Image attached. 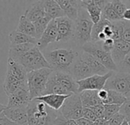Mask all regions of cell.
I'll list each match as a JSON object with an SVG mask.
<instances>
[{"mask_svg":"<svg viewBox=\"0 0 130 125\" xmlns=\"http://www.w3.org/2000/svg\"><path fill=\"white\" fill-rule=\"evenodd\" d=\"M27 75V71L21 64L8 58L7 71L3 83V89L8 97L21 88L28 87Z\"/></svg>","mask_w":130,"mask_h":125,"instance_id":"6da1fadb","label":"cell"},{"mask_svg":"<svg viewBox=\"0 0 130 125\" xmlns=\"http://www.w3.org/2000/svg\"><path fill=\"white\" fill-rule=\"evenodd\" d=\"M44 56L53 70L69 73L79 54L73 49L59 48L47 53Z\"/></svg>","mask_w":130,"mask_h":125,"instance_id":"7a4b0ae2","label":"cell"},{"mask_svg":"<svg viewBox=\"0 0 130 125\" xmlns=\"http://www.w3.org/2000/svg\"><path fill=\"white\" fill-rule=\"evenodd\" d=\"M27 111L28 125H54L57 116L56 111L37 99L31 101L27 107Z\"/></svg>","mask_w":130,"mask_h":125,"instance_id":"3957f363","label":"cell"},{"mask_svg":"<svg viewBox=\"0 0 130 125\" xmlns=\"http://www.w3.org/2000/svg\"><path fill=\"white\" fill-rule=\"evenodd\" d=\"M14 61L21 64L25 69L27 73L45 68L52 69L44 55L37 45Z\"/></svg>","mask_w":130,"mask_h":125,"instance_id":"277c9868","label":"cell"},{"mask_svg":"<svg viewBox=\"0 0 130 125\" xmlns=\"http://www.w3.org/2000/svg\"><path fill=\"white\" fill-rule=\"evenodd\" d=\"M53 72L52 69L45 68L28 73V86L31 101L44 95L47 81Z\"/></svg>","mask_w":130,"mask_h":125,"instance_id":"5b68a950","label":"cell"},{"mask_svg":"<svg viewBox=\"0 0 130 125\" xmlns=\"http://www.w3.org/2000/svg\"><path fill=\"white\" fill-rule=\"evenodd\" d=\"M86 14H87V12L80 7L78 18L75 22L74 37L76 42L78 44L82 45V47L84 44L91 42L92 30L94 25L90 17H87Z\"/></svg>","mask_w":130,"mask_h":125,"instance_id":"8992f818","label":"cell"},{"mask_svg":"<svg viewBox=\"0 0 130 125\" xmlns=\"http://www.w3.org/2000/svg\"><path fill=\"white\" fill-rule=\"evenodd\" d=\"M82 48L84 50V52H86L92 55L93 57L98 59L109 71H118V67L115 64V62L113 61L111 53H107L103 49L102 42H90L84 44L82 47Z\"/></svg>","mask_w":130,"mask_h":125,"instance_id":"52a82bcc","label":"cell"},{"mask_svg":"<svg viewBox=\"0 0 130 125\" xmlns=\"http://www.w3.org/2000/svg\"><path fill=\"white\" fill-rule=\"evenodd\" d=\"M104 89L116 91L126 98H130V74L113 72L112 76L107 80Z\"/></svg>","mask_w":130,"mask_h":125,"instance_id":"ba28073f","label":"cell"},{"mask_svg":"<svg viewBox=\"0 0 130 125\" xmlns=\"http://www.w3.org/2000/svg\"><path fill=\"white\" fill-rule=\"evenodd\" d=\"M84 106L79 94H73L65 100L59 110L61 114L68 120H78L83 117Z\"/></svg>","mask_w":130,"mask_h":125,"instance_id":"9c48e42d","label":"cell"},{"mask_svg":"<svg viewBox=\"0 0 130 125\" xmlns=\"http://www.w3.org/2000/svg\"><path fill=\"white\" fill-rule=\"evenodd\" d=\"M113 72L109 71L108 73L103 76L93 75L87 79L77 81L78 85V93H80L86 90H95L100 91L105 88L107 80L112 76Z\"/></svg>","mask_w":130,"mask_h":125,"instance_id":"30bf717a","label":"cell"},{"mask_svg":"<svg viewBox=\"0 0 130 125\" xmlns=\"http://www.w3.org/2000/svg\"><path fill=\"white\" fill-rule=\"evenodd\" d=\"M57 27V41L68 42L74 37L75 24L74 22L64 16L55 20Z\"/></svg>","mask_w":130,"mask_h":125,"instance_id":"8fae6325","label":"cell"},{"mask_svg":"<svg viewBox=\"0 0 130 125\" xmlns=\"http://www.w3.org/2000/svg\"><path fill=\"white\" fill-rule=\"evenodd\" d=\"M108 1H96V0H83L80 1V6L84 9L93 24H97L101 20L102 11Z\"/></svg>","mask_w":130,"mask_h":125,"instance_id":"7c38bea8","label":"cell"},{"mask_svg":"<svg viewBox=\"0 0 130 125\" xmlns=\"http://www.w3.org/2000/svg\"><path fill=\"white\" fill-rule=\"evenodd\" d=\"M8 98L7 108H25L28 107L31 101L28 87H23L18 89Z\"/></svg>","mask_w":130,"mask_h":125,"instance_id":"4fadbf2b","label":"cell"},{"mask_svg":"<svg viewBox=\"0 0 130 125\" xmlns=\"http://www.w3.org/2000/svg\"><path fill=\"white\" fill-rule=\"evenodd\" d=\"M54 75L58 83L70 94H79L77 81L68 73L54 71Z\"/></svg>","mask_w":130,"mask_h":125,"instance_id":"5bb4252c","label":"cell"},{"mask_svg":"<svg viewBox=\"0 0 130 125\" xmlns=\"http://www.w3.org/2000/svg\"><path fill=\"white\" fill-rule=\"evenodd\" d=\"M57 27L55 20H52L46 30L41 35V38L38 40L37 46L38 48L42 50H44L50 44L57 41Z\"/></svg>","mask_w":130,"mask_h":125,"instance_id":"9a60e30c","label":"cell"},{"mask_svg":"<svg viewBox=\"0 0 130 125\" xmlns=\"http://www.w3.org/2000/svg\"><path fill=\"white\" fill-rule=\"evenodd\" d=\"M69 73L72 76V77L76 81L82 80L93 76V73L90 70V68L80 58V56H79L77 59L74 65L72 66Z\"/></svg>","mask_w":130,"mask_h":125,"instance_id":"2e32d148","label":"cell"},{"mask_svg":"<svg viewBox=\"0 0 130 125\" xmlns=\"http://www.w3.org/2000/svg\"><path fill=\"white\" fill-rule=\"evenodd\" d=\"M7 107V106H6ZM4 114L19 125H28V111L25 108H6Z\"/></svg>","mask_w":130,"mask_h":125,"instance_id":"e0dca14e","label":"cell"},{"mask_svg":"<svg viewBox=\"0 0 130 125\" xmlns=\"http://www.w3.org/2000/svg\"><path fill=\"white\" fill-rule=\"evenodd\" d=\"M61 9L63 11L65 16L76 22L79 16L80 11V1H71V0H57Z\"/></svg>","mask_w":130,"mask_h":125,"instance_id":"ac0fdd59","label":"cell"},{"mask_svg":"<svg viewBox=\"0 0 130 125\" xmlns=\"http://www.w3.org/2000/svg\"><path fill=\"white\" fill-rule=\"evenodd\" d=\"M130 52V43L124 40H120L118 41H115L114 48L111 52L112 57L113 61L118 67L125 56Z\"/></svg>","mask_w":130,"mask_h":125,"instance_id":"d6986e66","label":"cell"},{"mask_svg":"<svg viewBox=\"0 0 130 125\" xmlns=\"http://www.w3.org/2000/svg\"><path fill=\"white\" fill-rule=\"evenodd\" d=\"M70 95H56V94H51V95H45L41 97H38L37 99L46 104L50 108L58 111L61 107L63 106L65 100H66Z\"/></svg>","mask_w":130,"mask_h":125,"instance_id":"ffe728a7","label":"cell"},{"mask_svg":"<svg viewBox=\"0 0 130 125\" xmlns=\"http://www.w3.org/2000/svg\"><path fill=\"white\" fill-rule=\"evenodd\" d=\"M80 58L86 62L87 64V66L90 68V70H92L93 75H100V76H103L106 75V73H108L109 71L101 64V62L96 59L95 57H93L92 55L84 52L81 56Z\"/></svg>","mask_w":130,"mask_h":125,"instance_id":"44dd1931","label":"cell"},{"mask_svg":"<svg viewBox=\"0 0 130 125\" xmlns=\"http://www.w3.org/2000/svg\"><path fill=\"white\" fill-rule=\"evenodd\" d=\"M24 15L33 23L45 17L46 12H45L44 1H38L33 3L25 11Z\"/></svg>","mask_w":130,"mask_h":125,"instance_id":"7402d4cb","label":"cell"},{"mask_svg":"<svg viewBox=\"0 0 130 125\" xmlns=\"http://www.w3.org/2000/svg\"><path fill=\"white\" fill-rule=\"evenodd\" d=\"M83 106L86 108H92L96 105H103L98 96V91L86 90L79 93Z\"/></svg>","mask_w":130,"mask_h":125,"instance_id":"603a6c76","label":"cell"},{"mask_svg":"<svg viewBox=\"0 0 130 125\" xmlns=\"http://www.w3.org/2000/svg\"><path fill=\"white\" fill-rule=\"evenodd\" d=\"M9 40L12 46L24 44H33L37 45L38 44V40L35 37L19 32L16 30L12 31L9 34Z\"/></svg>","mask_w":130,"mask_h":125,"instance_id":"cb8c5ba5","label":"cell"},{"mask_svg":"<svg viewBox=\"0 0 130 125\" xmlns=\"http://www.w3.org/2000/svg\"><path fill=\"white\" fill-rule=\"evenodd\" d=\"M51 94H56V95H71V94H70L67 90H65L57 81V79H55V76L54 75V72L52 73V74L51 75L47 86H46V89L45 91L44 92L43 95H51Z\"/></svg>","mask_w":130,"mask_h":125,"instance_id":"d4e9b609","label":"cell"},{"mask_svg":"<svg viewBox=\"0 0 130 125\" xmlns=\"http://www.w3.org/2000/svg\"><path fill=\"white\" fill-rule=\"evenodd\" d=\"M44 5L46 15L51 18L52 20H56L59 18L65 16L63 11L61 9L57 1H54V0L44 1Z\"/></svg>","mask_w":130,"mask_h":125,"instance_id":"484cf974","label":"cell"},{"mask_svg":"<svg viewBox=\"0 0 130 125\" xmlns=\"http://www.w3.org/2000/svg\"><path fill=\"white\" fill-rule=\"evenodd\" d=\"M16 31L36 38V32H35L34 23L31 22L30 20H28L24 15L20 17Z\"/></svg>","mask_w":130,"mask_h":125,"instance_id":"4316f807","label":"cell"},{"mask_svg":"<svg viewBox=\"0 0 130 125\" xmlns=\"http://www.w3.org/2000/svg\"><path fill=\"white\" fill-rule=\"evenodd\" d=\"M36 45L33 44H19V45H13L10 46L9 50V58L15 60L25 53L29 51Z\"/></svg>","mask_w":130,"mask_h":125,"instance_id":"83f0119b","label":"cell"},{"mask_svg":"<svg viewBox=\"0 0 130 125\" xmlns=\"http://www.w3.org/2000/svg\"><path fill=\"white\" fill-rule=\"evenodd\" d=\"M108 90V89H107ZM124 95L122 94L113 91V90H108V96L107 98L103 102V105H117L122 106L127 100Z\"/></svg>","mask_w":130,"mask_h":125,"instance_id":"f1b7e54d","label":"cell"},{"mask_svg":"<svg viewBox=\"0 0 130 125\" xmlns=\"http://www.w3.org/2000/svg\"><path fill=\"white\" fill-rule=\"evenodd\" d=\"M101 18L106 19L110 22H119V21L122 20L118 15V14L116 12L114 9L112 8V5L110 3V1H108V3H106V5L103 8V9L102 11Z\"/></svg>","mask_w":130,"mask_h":125,"instance_id":"f546056e","label":"cell"},{"mask_svg":"<svg viewBox=\"0 0 130 125\" xmlns=\"http://www.w3.org/2000/svg\"><path fill=\"white\" fill-rule=\"evenodd\" d=\"M51 21H52V19L46 15L45 17H44V18L38 20L37 22H34L35 32H36V38L38 40L41 38V35L43 34V33L44 32V31L46 30L47 27L48 26L49 23Z\"/></svg>","mask_w":130,"mask_h":125,"instance_id":"4dcf8cb0","label":"cell"},{"mask_svg":"<svg viewBox=\"0 0 130 125\" xmlns=\"http://www.w3.org/2000/svg\"><path fill=\"white\" fill-rule=\"evenodd\" d=\"M111 22L101 18V20L97 23V24H94L93 27V30H92V40L91 42L93 43H97L98 42V36L100 33H102L105 28V27L110 24Z\"/></svg>","mask_w":130,"mask_h":125,"instance_id":"1f68e13d","label":"cell"},{"mask_svg":"<svg viewBox=\"0 0 130 125\" xmlns=\"http://www.w3.org/2000/svg\"><path fill=\"white\" fill-rule=\"evenodd\" d=\"M113 28V37L112 39L115 41H118L122 39L123 31H124V20L112 22Z\"/></svg>","mask_w":130,"mask_h":125,"instance_id":"d6a6232c","label":"cell"},{"mask_svg":"<svg viewBox=\"0 0 130 125\" xmlns=\"http://www.w3.org/2000/svg\"><path fill=\"white\" fill-rule=\"evenodd\" d=\"M120 108L121 106L117 105H104V108H105L104 119L108 120L112 116L119 113Z\"/></svg>","mask_w":130,"mask_h":125,"instance_id":"836d02e7","label":"cell"},{"mask_svg":"<svg viewBox=\"0 0 130 125\" xmlns=\"http://www.w3.org/2000/svg\"><path fill=\"white\" fill-rule=\"evenodd\" d=\"M54 125H78V123L75 120L66 119L58 111V112H57L56 118L54 121Z\"/></svg>","mask_w":130,"mask_h":125,"instance_id":"e575fe53","label":"cell"},{"mask_svg":"<svg viewBox=\"0 0 130 125\" xmlns=\"http://www.w3.org/2000/svg\"><path fill=\"white\" fill-rule=\"evenodd\" d=\"M110 3H111L112 8L114 9V10L116 11V12L118 14V15L122 19V15H123L124 12H125V10L127 9L125 4H124L122 1H119V0L110 1Z\"/></svg>","mask_w":130,"mask_h":125,"instance_id":"d590c367","label":"cell"},{"mask_svg":"<svg viewBox=\"0 0 130 125\" xmlns=\"http://www.w3.org/2000/svg\"><path fill=\"white\" fill-rule=\"evenodd\" d=\"M117 67L118 72L130 74V52L125 56V57Z\"/></svg>","mask_w":130,"mask_h":125,"instance_id":"8d00e7d4","label":"cell"},{"mask_svg":"<svg viewBox=\"0 0 130 125\" xmlns=\"http://www.w3.org/2000/svg\"><path fill=\"white\" fill-rule=\"evenodd\" d=\"M119 113L122 114L125 120L130 123V98H128L126 101L121 106Z\"/></svg>","mask_w":130,"mask_h":125,"instance_id":"74e56055","label":"cell"},{"mask_svg":"<svg viewBox=\"0 0 130 125\" xmlns=\"http://www.w3.org/2000/svg\"><path fill=\"white\" fill-rule=\"evenodd\" d=\"M125 120V117L122 114L118 113L112 116L109 120H108V122L109 125H122Z\"/></svg>","mask_w":130,"mask_h":125,"instance_id":"f35d334b","label":"cell"},{"mask_svg":"<svg viewBox=\"0 0 130 125\" xmlns=\"http://www.w3.org/2000/svg\"><path fill=\"white\" fill-rule=\"evenodd\" d=\"M83 117L89 120H91L93 122H95L98 119L96 114H94V112L90 108H86V107H84L83 109Z\"/></svg>","mask_w":130,"mask_h":125,"instance_id":"ab89813d","label":"cell"},{"mask_svg":"<svg viewBox=\"0 0 130 125\" xmlns=\"http://www.w3.org/2000/svg\"><path fill=\"white\" fill-rule=\"evenodd\" d=\"M114 45H115V40L112 38H108L103 42H102V47L107 53H111L112 50L114 48Z\"/></svg>","mask_w":130,"mask_h":125,"instance_id":"60d3db41","label":"cell"},{"mask_svg":"<svg viewBox=\"0 0 130 125\" xmlns=\"http://www.w3.org/2000/svg\"><path fill=\"white\" fill-rule=\"evenodd\" d=\"M96 114V117L99 118H104V112H105V108H104V105H96L92 108H90Z\"/></svg>","mask_w":130,"mask_h":125,"instance_id":"b9f144b4","label":"cell"},{"mask_svg":"<svg viewBox=\"0 0 130 125\" xmlns=\"http://www.w3.org/2000/svg\"><path fill=\"white\" fill-rule=\"evenodd\" d=\"M122 39L130 43V22L124 21V31Z\"/></svg>","mask_w":130,"mask_h":125,"instance_id":"7bdbcfd3","label":"cell"},{"mask_svg":"<svg viewBox=\"0 0 130 125\" xmlns=\"http://www.w3.org/2000/svg\"><path fill=\"white\" fill-rule=\"evenodd\" d=\"M0 125H19V124L10 120L4 114V113H3L1 115H0Z\"/></svg>","mask_w":130,"mask_h":125,"instance_id":"ee69618b","label":"cell"},{"mask_svg":"<svg viewBox=\"0 0 130 125\" xmlns=\"http://www.w3.org/2000/svg\"><path fill=\"white\" fill-rule=\"evenodd\" d=\"M98 96L100 98V100L102 101V102H103L108 96V90L106 89H103L100 91H98Z\"/></svg>","mask_w":130,"mask_h":125,"instance_id":"f6af8a7d","label":"cell"},{"mask_svg":"<svg viewBox=\"0 0 130 125\" xmlns=\"http://www.w3.org/2000/svg\"><path fill=\"white\" fill-rule=\"evenodd\" d=\"M77 122L78 125H95L94 122L89 120L84 117H81V118L77 120Z\"/></svg>","mask_w":130,"mask_h":125,"instance_id":"bcb514c9","label":"cell"},{"mask_svg":"<svg viewBox=\"0 0 130 125\" xmlns=\"http://www.w3.org/2000/svg\"><path fill=\"white\" fill-rule=\"evenodd\" d=\"M95 125H109L108 120H105L104 118H99L94 122Z\"/></svg>","mask_w":130,"mask_h":125,"instance_id":"7dc6e473","label":"cell"},{"mask_svg":"<svg viewBox=\"0 0 130 125\" xmlns=\"http://www.w3.org/2000/svg\"><path fill=\"white\" fill-rule=\"evenodd\" d=\"M122 20L130 22V9H127L122 15Z\"/></svg>","mask_w":130,"mask_h":125,"instance_id":"c3c4849f","label":"cell"},{"mask_svg":"<svg viewBox=\"0 0 130 125\" xmlns=\"http://www.w3.org/2000/svg\"><path fill=\"white\" fill-rule=\"evenodd\" d=\"M6 108H7L6 105H3V104L0 103V115L4 112V111L6 109Z\"/></svg>","mask_w":130,"mask_h":125,"instance_id":"681fc988","label":"cell"},{"mask_svg":"<svg viewBox=\"0 0 130 125\" xmlns=\"http://www.w3.org/2000/svg\"><path fill=\"white\" fill-rule=\"evenodd\" d=\"M122 125H130V123H128V121H127L126 120H124V122L122 123Z\"/></svg>","mask_w":130,"mask_h":125,"instance_id":"f907efd6","label":"cell"}]
</instances>
